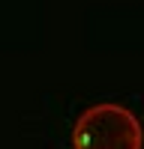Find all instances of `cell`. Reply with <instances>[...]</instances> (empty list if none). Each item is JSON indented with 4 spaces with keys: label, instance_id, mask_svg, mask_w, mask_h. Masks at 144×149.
<instances>
[{
    "label": "cell",
    "instance_id": "1",
    "mask_svg": "<svg viewBox=\"0 0 144 149\" xmlns=\"http://www.w3.org/2000/svg\"><path fill=\"white\" fill-rule=\"evenodd\" d=\"M75 149H144V128L129 107L102 102L87 107L72 128Z\"/></svg>",
    "mask_w": 144,
    "mask_h": 149
}]
</instances>
